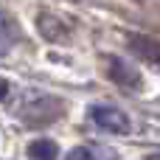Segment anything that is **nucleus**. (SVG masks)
I'll list each match as a JSON object with an SVG mask.
<instances>
[{
  "label": "nucleus",
  "instance_id": "0eeeda50",
  "mask_svg": "<svg viewBox=\"0 0 160 160\" xmlns=\"http://www.w3.org/2000/svg\"><path fill=\"white\" fill-rule=\"evenodd\" d=\"M14 42H17V22H14L8 14L0 11V56L11 48Z\"/></svg>",
  "mask_w": 160,
  "mask_h": 160
},
{
  "label": "nucleus",
  "instance_id": "9b49d317",
  "mask_svg": "<svg viewBox=\"0 0 160 160\" xmlns=\"http://www.w3.org/2000/svg\"><path fill=\"white\" fill-rule=\"evenodd\" d=\"M149 160H160V152H155V155H149Z\"/></svg>",
  "mask_w": 160,
  "mask_h": 160
},
{
  "label": "nucleus",
  "instance_id": "6e6552de",
  "mask_svg": "<svg viewBox=\"0 0 160 160\" xmlns=\"http://www.w3.org/2000/svg\"><path fill=\"white\" fill-rule=\"evenodd\" d=\"M90 160H118V155L110 146H90Z\"/></svg>",
  "mask_w": 160,
  "mask_h": 160
},
{
  "label": "nucleus",
  "instance_id": "9d476101",
  "mask_svg": "<svg viewBox=\"0 0 160 160\" xmlns=\"http://www.w3.org/2000/svg\"><path fill=\"white\" fill-rule=\"evenodd\" d=\"M6 93H8V84H6V82H3V79H0V101H3V98H6Z\"/></svg>",
  "mask_w": 160,
  "mask_h": 160
},
{
  "label": "nucleus",
  "instance_id": "39448f33",
  "mask_svg": "<svg viewBox=\"0 0 160 160\" xmlns=\"http://www.w3.org/2000/svg\"><path fill=\"white\" fill-rule=\"evenodd\" d=\"M37 28H39L42 37L51 39V42H68V39H70V28H68L56 14H51V11H42V14L37 17Z\"/></svg>",
  "mask_w": 160,
  "mask_h": 160
},
{
  "label": "nucleus",
  "instance_id": "1a4fd4ad",
  "mask_svg": "<svg viewBox=\"0 0 160 160\" xmlns=\"http://www.w3.org/2000/svg\"><path fill=\"white\" fill-rule=\"evenodd\" d=\"M65 160H90V146H76L73 152H68Z\"/></svg>",
  "mask_w": 160,
  "mask_h": 160
},
{
  "label": "nucleus",
  "instance_id": "20e7f679",
  "mask_svg": "<svg viewBox=\"0 0 160 160\" xmlns=\"http://www.w3.org/2000/svg\"><path fill=\"white\" fill-rule=\"evenodd\" d=\"M127 45H129V51H132L138 59H143V62L160 68V39L146 37V34H129V37H127Z\"/></svg>",
  "mask_w": 160,
  "mask_h": 160
},
{
  "label": "nucleus",
  "instance_id": "423d86ee",
  "mask_svg": "<svg viewBox=\"0 0 160 160\" xmlns=\"http://www.w3.org/2000/svg\"><path fill=\"white\" fill-rule=\"evenodd\" d=\"M28 158L31 160H56L59 158V146L48 138H39L28 146Z\"/></svg>",
  "mask_w": 160,
  "mask_h": 160
},
{
  "label": "nucleus",
  "instance_id": "7ed1b4c3",
  "mask_svg": "<svg viewBox=\"0 0 160 160\" xmlns=\"http://www.w3.org/2000/svg\"><path fill=\"white\" fill-rule=\"evenodd\" d=\"M107 70H110V79L118 84V87H124V90H138L141 87V73L127 62V59H118V56H110L107 59Z\"/></svg>",
  "mask_w": 160,
  "mask_h": 160
},
{
  "label": "nucleus",
  "instance_id": "f03ea898",
  "mask_svg": "<svg viewBox=\"0 0 160 160\" xmlns=\"http://www.w3.org/2000/svg\"><path fill=\"white\" fill-rule=\"evenodd\" d=\"M90 118H93L96 127H101L104 132H112V135H127L132 129L129 115L118 107H110V104H96L90 110Z\"/></svg>",
  "mask_w": 160,
  "mask_h": 160
},
{
  "label": "nucleus",
  "instance_id": "f257e3e1",
  "mask_svg": "<svg viewBox=\"0 0 160 160\" xmlns=\"http://www.w3.org/2000/svg\"><path fill=\"white\" fill-rule=\"evenodd\" d=\"M20 115L25 118V124H51L62 115V101L53 96H37V98L25 101Z\"/></svg>",
  "mask_w": 160,
  "mask_h": 160
}]
</instances>
